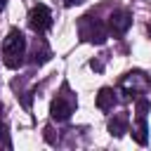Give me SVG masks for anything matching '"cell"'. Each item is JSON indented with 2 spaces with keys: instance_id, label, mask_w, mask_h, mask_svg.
<instances>
[{
  "instance_id": "8fae6325",
  "label": "cell",
  "mask_w": 151,
  "mask_h": 151,
  "mask_svg": "<svg viewBox=\"0 0 151 151\" xmlns=\"http://www.w3.org/2000/svg\"><path fill=\"white\" fill-rule=\"evenodd\" d=\"M151 109V104H149V99H139L137 101V111H139V116H146V111Z\"/></svg>"
},
{
  "instance_id": "30bf717a",
  "label": "cell",
  "mask_w": 151,
  "mask_h": 151,
  "mask_svg": "<svg viewBox=\"0 0 151 151\" xmlns=\"http://www.w3.org/2000/svg\"><path fill=\"white\" fill-rule=\"evenodd\" d=\"M146 132H149V127H146V116H139V120H137V130H134V139H137V144H146Z\"/></svg>"
},
{
  "instance_id": "9c48e42d",
  "label": "cell",
  "mask_w": 151,
  "mask_h": 151,
  "mask_svg": "<svg viewBox=\"0 0 151 151\" xmlns=\"http://www.w3.org/2000/svg\"><path fill=\"white\" fill-rule=\"evenodd\" d=\"M50 59V50H47V45L42 42V40H35V45H33V54H31V61L33 64H45Z\"/></svg>"
},
{
  "instance_id": "7c38bea8",
  "label": "cell",
  "mask_w": 151,
  "mask_h": 151,
  "mask_svg": "<svg viewBox=\"0 0 151 151\" xmlns=\"http://www.w3.org/2000/svg\"><path fill=\"white\" fill-rule=\"evenodd\" d=\"M0 142H5V144H7V127H5L2 123H0ZM7 146H9V144H7Z\"/></svg>"
},
{
  "instance_id": "7a4b0ae2",
  "label": "cell",
  "mask_w": 151,
  "mask_h": 151,
  "mask_svg": "<svg viewBox=\"0 0 151 151\" xmlns=\"http://www.w3.org/2000/svg\"><path fill=\"white\" fill-rule=\"evenodd\" d=\"M78 35L85 40V42H94V45H101L109 35V28L101 19L92 17V14H85L78 19Z\"/></svg>"
},
{
  "instance_id": "4fadbf2b",
  "label": "cell",
  "mask_w": 151,
  "mask_h": 151,
  "mask_svg": "<svg viewBox=\"0 0 151 151\" xmlns=\"http://www.w3.org/2000/svg\"><path fill=\"white\" fill-rule=\"evenodd\" d=\"M90 66H92L94 71H101V68H104V64H101L99 59H92V61H90Z\"/></svg>"
},
{
  "instance_id": "9a60e30c",
  "label": "cell",
  "mask_w": 151,
  "mask_h": 151,
  "mask_svg": "<svg viewBox=\"0 0 151 151\" xmlns=\"http://www.w3.org/2000/svg\"><path fill=\"white\" fill-rule=\"evenodd\" d=\"M5 5H7V0H0V9H5Z\"/></svg>"
},
{
  "instance_id": "5bb4252c",
  "label": "cell",
  "mask_w": 151,
  "mask_h": 151,
  "mask_svg": "<svg viewBox=\"0 0 151 151\" xmlns=\"http://www.w3.org/2000/svg\"><path fill=\"white\" fill-rule=\"evenodd\" d=\"M80 2H83V0H64L66 7H73V5H80Z\"/></svg>"
},
{
  "instance_id": "8992f818",
  "label": "cell",
  "mask_w": 151,
  "mask_h": 151,
  "mask_svg": "<svg viewBox=\"0 0 151 151\" xmlns=\"http://www.w3.org/2000/svg\"><path fill=\"white\" fill-rule=\"evenodd\" d=\"M132 26V14L127 9H113L109 17V31L113 35H123L127 33V28Z\"/></svg>"
},
{
  "instance_id": "5b68a950",
  "label": "cell",
  "mask_w": 151,
  "mask_h": 151,
  "mask_svg": "<svg viewBox=\"0 0 151 151\" xmlns=\"http://www.w3.org/2000/svg\"><path fill=\"white\" fill-rule=\"evenodd\" d=\"M28 26H31V31H35V33H45V31L52 26V12H50V7H47V5H35V7H31V12H28Z\"/></svg>"
},
{
  "instance_id": "3957f363",
  "label": "cell",
  "mask_w": 151,
  "mask_h": 151,
  "mask_svg": "<svg viewBox=\"0 0 151 151\" xmlns=\"http://www.w3.org/2000/svg\"><path fill=\"white\" fill-rule=\"evenodd\" d=\"M76 94L68 90V85H64L61 87V92L54 97V101H52V106H50V113H52V118L54 120H68L71 118V113L76 111Z\"/></svg>"
},
{
  "instance_id": "277c9868",
  "label": "cell",
  "mask_w": 151,
  "mask_h": 151,
  "mask_svg": "<svg viewBox=\"0 0 151 151\" xmlns=\"http://www.w3.org/2000/svg\"><path fill=\"white\" fill-rule=\"evenodd\" d=\"M120 85H123V92H125L127 97H137V94L151 90V83H149V78H146L142 71H132V73H127V76L123 78Z\"/></svg>"
},
{
  "instance_id": "ba28073f",
  "label": "cell",
  "mask_w": 151,
  "mask_h": 151,
  "mask_svg": "<svg viewBox=\"0 0 151 151\" xmlns=\"http://www.w3.org/2000/svg\"><path fill=\"white\" fill-rule=\"evenodd\" d=\"M127 116L125 113H118V116H113L111 120H109V132L113 134V137H123L125 132H127Z\"/></svg>"
},
{
  "instance_id": "2e32d148",
  "label": "cell",
  "mask_w": 151,
  "mask_h": 151,
  "mask_svg": "<svg viewBox=\"0 0 151 151\" xmlns=\"http://www.w3.org/2000/svg\"><path fill=\"white\" fill-rule=\"evenodd\" d=\"M149 38H151V24H149Z\"/></svg>"
},
{
  "instance_id": "52a82bcc",
  "label": "cell",
  "mask_w": 151,
  "mask_h": 151,
  "mask_svg": "<svg viewBox=\"0 0 151 151\" xmlns=\"http://www.w3.org/2000/svg\"><path fill=\"white\" fill-rule=\"evenodd\" d=\"M116 101H118V97H116V90H113V87H101V90H99V94H97V106H99L101 111H111V109L116 106Z\"/></svg>"
},
{
  "instance_id": "6da1fadb",
  "label": "cell",
  "mask_w": 151,
  "mask_h": 151,
  "mask_svg": "<svg viewBox=\"0 0 151 151\" xmlns=\"http://www.w3.org/2000/svg\"><path fill=\"white\" fill-rule=\"evenodd\" d=\"M26 57V38L19 28H12L2 42V64L7 68H19Z\"/></svg>"
}]
</instances>
